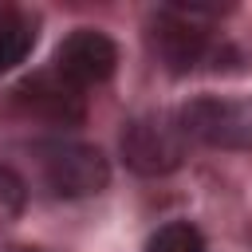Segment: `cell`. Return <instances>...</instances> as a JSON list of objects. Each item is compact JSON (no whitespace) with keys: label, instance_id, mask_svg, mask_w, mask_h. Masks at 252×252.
Returning <instances> with one entry per match:
<instances>
[{"label":"cell","instance_id":"obj_1","mask_svg":"<svg viewBox=\"0 0 252 252\" xmlns=\"http://www.w3.org/2000/svg\"><path fill=\"white\" fill-rule=\"evenodd\" d=\"M185 130L181 118L173 110H146L134 114L122 126L118 138V154L126 161V169H134L138 177H165L185 161Z\"/></svg>","mask_w":252,"mask_h":252},{"label":"cell","instance_id":"obj_2","mask_svg":"<svg viewBox=\"0 0 252 252\" xmlns=\"http://www.w3.org/2000/svg\"><path fill=\"white\" fill-rule=\"evenodd\" d=\"M209 16L213 12H205V8H177V4L158 8L146 20V47H150V55L169 75H189L209 55V43H213Z\"/></svg>","mask_w":252,"mask_h":252},{"label":"cell","instance_id":"obj_3","mask_svg":"<svg viewBox=\"0 0 252 252\" xmlns=\"http://www.w3.org/2000/svg\"><path fill=\"white\" fill-rule=\"evenodd\" d=\"M35 165L43 185L55 197H94L110 185V161L98 146L71 142V138H51L35 146Z\"/></svg>","mask_w":252,"mask_h":252},{"label":"cell","instance_id":"obj_4","mask_svg":"<svg viewBox=\"0 0 252 252\" xmlns=\"http://www.w3.org/2000/svg\"><path fill=\"white\" fill-rule=\"evenodd\" d=\"M185 138L217 150H252V94H201L177 110Z\"/></svg>","mask_w":252,"mask_h":252},{"label":"cell","instance_id":"obj_5","mask_svg":"<svg viewBox=\"0 0 252 252\" xmlns=\"http://www.w3.org/2000/svg\"><path fill=\"white\" fill-rule=\"evenodd\" d=\"M114 67H118V43L98 28H75L71 35L59 39V47L51 55V71L63 75L79 91L106 83L114 75Z\"/></svg>","mask_w":252,"mask_h":252},{"label":"cell","instance_id":"obj_6","mask_svg":"<svg viewBox=\"0 0 252 252\" xmlns=\"http://www.w3.org/2000/svg\"><path fill=\"white\" fill-rule=\"evenodd\" d=\"M12 102H16L28 118H43V122H55V126H75V122H83V114H87L83 91L71 87V83H67L63 75H55V71H35V75H28L24 83H16Z\"/></svg>","mask_w":252,"mask_h":252},{"label":"cell","instance_id":"obj_7","mask_svg":"<svg viewBox=\"0 0 252 252\" xmlns=\"http://www.w3.org/2000/svg\"><path fill=\"white\" fill-rule=\"evenodd\" d=\"M35 47V20L24 8L0 4V75L20 67Z\"/></svg>","mask_w":252,"mask_h":252},{"label":"cell","instance_id":"obj_8","mask_svg":"<svg viewBox=\"0 0 252 252\" xmlns=\"http://www.w3.org/2000/svg\"><path fill=\"white\" fill-rule=\"evenodd\" d=\"M146 252H205V236L189 220H169L146 240Z\"/></svg>","mask_w":252,"mask_h":252},{"label":"cell","instance_id":"obj_9","mask_svg":"<svg viewBox=\"0 0 252 252\" xmlns=\"http://www.w3.org/2000/svg\"><path fill=\"white\" fill-rule=\"evenodd\" d=\"M28 209V181L12 169L0 165V220H16Z\"/></svg>","mask_w":252,"mask_h":252}]
</instances>
